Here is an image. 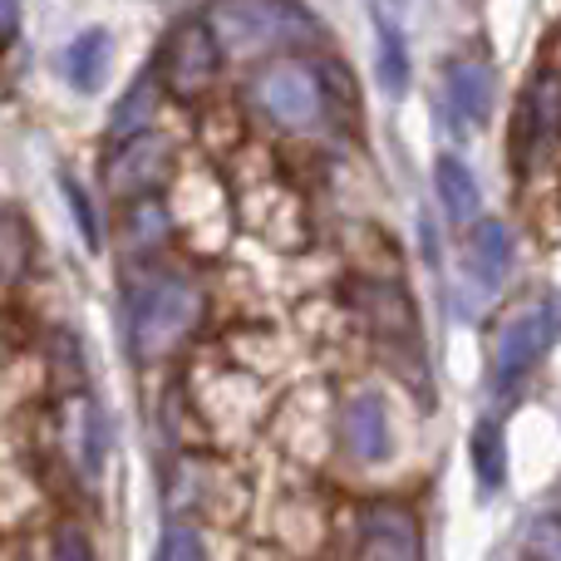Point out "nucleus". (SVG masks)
Here are the masks:
<instances>
[{"label": "nucleus", "instance_id": "14", "mask_svg": "<svg viewBox=\"0 0 561 561\" xmlns=\"http://www.w3.org/2000/svg\"><path fill=\"white\" fill-rule=\"evenodd\" d=\"M473 468H478L483 493H503V483H507V438L493 419L473 428Z\"/></svg>", "mask_w": 561, "mask_h": 561}, {"label": "nucleus", "instance_id": "23", "mask_svg": "<svg viewBox=\"0 0 561 561\" xmlns=\"http://www.w3.org/2000/svg\"><path fill=\"white\" fill-rule=\"evenodd\" d=\"M15 30H20V5L0 0V39H15Z\"/></svg>", "mask_w": 561, "mask_h": 561}, {"label": "nucleus", "instance_id": "9", "mask_svg": "<svg viewBox=\"0 0 561 561\" xmlns=\"http://www.w3.org/2000/svg\"><path fill=\"white\" fill-rule=\"evenodd\" d=\"M340 438H345V448L359 458V463H379V458H389V448H394V428H389V409L375 389L345 399V409H340Z\"/></svg>", "mask_w": 561, "mask_h": 561}, {"label": "nucleus", "instance_id": "5", "mask_svg": "<svg viewBox=\"0 0 561 561\" xmlns=\"http://www.w3.org/2000/svg\"><path fill=\"white\" fill-rule=\"evenodd\" d=\"M168 158H173V148L153 128H138L134 138L114 144V158H108V187H114V197H138L148 187H158L168 173Z\"/></svg>", "mask_w": 561, "mask_h": 561}, {"label": "nucleus", "instance_id": "2", "mask_svg": "<svg viewBox=\"0 0 561 561\" xmlns=\"http://www.w3.org/2000/svg\"><path fill=\"white\" fill-rule=\"evenodd\" d=\"M203 325V290L187 276H153L134 296V350L138 359H168Z\"/></svg>", "mask_w": 561, "mask_h": 561}, {"label": "nucleus", "instance_id": "16", "mask_svg": "<svg viewBox=\"0 0 561 561\" xmlns=\"http://www.w3.org/2000/svg\"><path fill=\"white\" fill-rule=\"evenodd\" d=\"M30 266V232L15 213H0V290H10Z\"/></svg>", "mask_w": 561, "mask_h": 561}, {"label": "nucleus", "instance_id": "11", "mask_svg": "<svg viewBox=\"0 0 561 561\" xmlns=\"http://www.w3.org/2000/svg\"><path fill=\"white\" fill-rule=\"evenodd\" d=\"M513 266V232L503 222H478L468 237V272L483 290H493Z\"/></svg>", "mask_w": 561, "mask_h": 561}, {"label": "nucleus", "instance_id": "6", "mask_svg": "<svg viewBox=\"0 0 561 561\" xmlns=\"http://www.w3.org/2000/svg\"><path fill=\"white\" fill-rule=\"evenodd\" d=\"M163 75H168V89H173L178 99L207 94V84H213V75H217V39L207 35L203 20L183 25L173 39H168V49H163Z\"/></svg>", "mask_w": 561, "mask_h": 561}, {"label": "nucleus", "instance_id": "22", "mask_svg": "<svg viewBox=\"0 0 561 561\" xmlns=\"http://www.w3.org/2000/svg\"><path fill=\"white\" fill-rule=\"evenodd\" d=\"M55 557H65V561H89L94 557V542H89L79 527H59V537H55Z\"/></svg>", "mask_w": 561, "mask_h": 561}, {"label": "nucleus", "instance_id": "20", "mask_svg": "<svg viewBox=\"0 0 561 561\" xmlns=\"http://www.w3.org/2000/svg\"><path fill=\"white\" fill-rule=\"evenodd\" d=\"M158 557H163V561H178V557L197 561V557H203V542H197V533L187 523H173L163 533V547H158Z\"/></svg>", "mask_w": 561, "mask_h": 561}, {"label": "nucleus", "instance_id": "1", "mask_svg": "<svg viewBox=\"0 0 561 561\" xmlns=\"http://www.w3.org/2000/svg\"><path fill=\"white\" fill-rule=\"evenodd\" d=\"M203 25L232 59H262L320 39L316 15L300 0H213Z\"/></svg>", "mask_w": 561, "mask_h": 561}, {"label": "nucleus", "instance_id": "10", "mask_svg": "<svg viewBox=\"0 0 561 561\" xmlns=\"http://www.w3.org/2000/svg\"><path fill=\"white\" fill-rule=\"evenodd\" d=\"M359 533H365V542H359V552L365 557H419L424 552V533H419V517L409 513L404 503H375L365 507V517H359Z\"/></svg>", "mask_w": 561, "mask_h": 561}, {"label": "nucleus", "instance_id": "12", "mask_svg": "<svg viewBox=\"0 0 561 561\" xmlns=\"http://www.w3.org/2000/svg\"><path fill=\"white\" fill-rule=\"evenodd\" d=\"M434 187H438V203H444V213L454 217V222H473L478 207H483V193H478L473 173H468V163L454 153H444L434 163Z\"/></svg>", "mask_w": 561, "mask_h": 561}, {"label": "nucleus", "instance_id": "4", "mask_svg": "<svg viewBox=\"0 0 561 561\" xmlns=\"http://www.w3.org/2000/svg\"><path fill=\"white\" fill-rule=\"evenodd\" d=\"M557 340V316L547 306H527L497 330V345H493V385L497 389H513L537 359L547 355V345Z\"/></svg>", "mask_w": 561, "mask_h": 561}, {"label": "nucleus", "instance_id": "7", "mask_svg": "<svg viewBox=\"0 0 561 561\" xmlns=\"http://www.w3.org/2000/svg\"><path fill=\"white\" fill-rule=\"evenodd\" d=\"M444 99H448V114L463 134L483 128L493 118V99H497V79L488 65L478 59H448L444 69Z\"/></svg>", "mask_w": 561, "mask_h": 561}, {"label": "nucleus", "instance_id": "15", "mask_svg": "<svg viewBox=\"0 0 561 561\" xmlns=\"http://www.w3.org/2000/svg\"><path fill=\"white\" fill-rule=\"evenodd\" d=\"M153 104H158V79L144 75L134 89H128V99L114 108V124H108V138L114 144H124V138H134L138 128H148V118H153Z\"/></svg>", "mask_w": 561, "mask_h": 561}, {"label": "nucleus", "instance_id": "18", "mask_svg": "<svg viewBox=\"0 0 561 561\" xmlns=\"http://www.w3.org/2000/svg\"><path fill=\"white\" fill-rule=\"evenodd\" d=\"M75 424H79V434H75L79 468H84L89 478H99V468H104V419H99L94 404H79L75 409Z\"/></svg>", "mask_w": 561, "mask_h": 561}, {"label": "nucleus", "instance_id": "17", "mask_svg": "<svg viewBox=\"0 0 561 561\" xmlns=\"http://www.w3.org/2000/svg\"><path fill=\"white\" fill-rule=\"evenodd\" d=\"M379 84L389 89V94H404L409 89V55H404V39H399V30L389 25V20H379Z\"/></svg>", "mask_w": 561, "mask_h": 561}, {"label": "nucleus", "instance_id": "21", "mask_svg": "<svg viewBox=\"0 0 561 561\" xmlns=\"http://www.w3.org/2000/svg\"><path fill=\"white\" fill-rule=\"evenodd\" d=\"M527 552L542 557V561H561V523L557 517L533 523V533H527Z\"/></svg>", "mask_w": 561, "mask_h": 561}, {"label": "nucleus", "instance_id": "3", "mask_svg": "<svg viewBox=\"0 0 561 561\" xmlns=\"http://www.w3.org/2000/svg\"><path fill=\"white\" fill-rule=\"evenodd\" d=\"M256 99H262V108L280 128H310L325 114L320 69L306 65V59H276V65H266L262 79H256Z\"/></svg>", "mask_w": 561, "mask_h": 561}, {"label": "nucleus", "instance_id": "19", "mask_svg": "<svg viewBox=\"0 0 561 561\" xmlns=\"http://www.w3.org/2000/svg\"><path fill=\"white\" fill-rule=\"evenodd\" d=\"M59 193L69 197V207H75V222H79V232H84L89 252H99V217H94V203L84 197V187H79L75 178H59Z\"/></svg>", "mask_w": 561, "mask_h": 561}, {"label": "nucleus", "instance_id": "13", "mask_svg": "<svg viewBox=\"0 0 561 561\" xmlns=\"http://www.w3.org/2000/svg\"><path fill=\"white\" fill-rule=\"evenodd\" d=\"M108 35L104 30H84V35H75V45L65 49V79L79 89V94H94L99 84H104L108 75Z\"/></svg>", "mask_w": 561, "mask_h": 561}, {"label": "nucleus", "instance_id": "8", "mask_svg": "<svg viewBox=\"0 0 561 561\" xmlns=\"http://www.w3.org/2000/svg\"><path fill=\"white\" fill-rule=\"evenodd\" d=\"M517 144L533 148L537 158L552 153L561 144V75L557 69H542L533 75L523 94V114H517Z\"/></svg>", "mask_w": 561, "mask_h": 561}]
</instances>
